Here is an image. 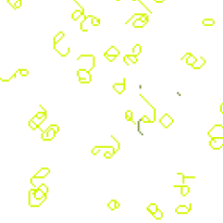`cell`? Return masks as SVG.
Instances as JSON below:
<instances>
[{
	"label": "cell",
	"mask_w": 223,
	"mask_h": 223,
	"mask_svg": "<svg viewBox=\"0 0 223 223\" xmlns=\"http://www.w3.org/2000/svg\"><path fill=\"white\" fill-rule=\"evenodd\" d=\"M125 119L127 121H132L133 120V112L131 111V110H127V111L125 112Z\"/></svg>",
	"instance_id": "obj_27"
},
{
	"label": "cell",
	"mask_w": 223,
	"mask_h": 223,
	"mask_svg": "<svg viewBox=\"0 0 223 223\" xmlns=\"http://www.w3.org/2000/svg\"><path fill=\"white\" fill-rule=\"evenodd\" d=\"M64 36H65V34L63 32H59L56 36L53 37V46H56V45H58V44L60 43V40H62L64 38Z\"/></svg>",
	"instance_id": "obj_15"
},
{
	"label": "cell",
	"mask_w": 223,
	"mask_h": 223,
	"mask_svg": "<svg viewBox=\"0 0 223 223\" xmlns=\"http://www.w3.org/2000/svg\"><path fill=\"white\" fill-rule=\"evenodd\" d=\"M143 122H154V121H152V120H150L148 117H146V115H145V117H143V118L138 121V125H139L141 123H143Z\"/></svg>",
	"instance_id": "obj_29"
},
{
	"label": "cell",
	"mask_w": 223,
	"mask_h": 223,
	"mask_svg": "<svg viewBox=\"0 0 223 223\" xmlns=\"http://www.w3.org/2000/svg\"><path fill=\"white\" fill-rule=\"evenodd\" d=\"M33 120L35 121V123L37 124L38 126H40V124L43 123L44 121L46 120V118H37V117H34V118H33Z\"/></svg>",
	"instance_id": "obj_26"
},
{
	"label": "cell",
	"mask_w": 223,
	"mask_h": 223,
	"mask_svg": "<svg viewBox=\"0 0 223 223\" xmlns=\"http://www.w3.org/2000/svg\"><path fill=\"white\" fill-rule=\"evenodd\" d=\"M154 217H155V219H157V220H161L162 218H163V213H162V211L161 210H157V212H156L155 214H152Z\"/></svg>",
	"instance_id": "obj_25"
},
{
	"label": "cell",
	"mask_w": 223,
	"mask_h": 223,
	"mask_svg": "<svg viewBox=\"0 0 223 223\" xmlns=\"http://www.w3.org/2000/svg\"><path fill=\"white\" fill-rule=\"evenodd\" d=\"M203 25H205V26H212V25H214V20L212 19H205L203 20Z\"/></svg>",
	"instance_id": "obj_21"
},
{
	"label": "cell",
	"mask_w": 223,
	"mask_h": 223,
	"mask_svg": "<svg viewBox=\"0 0 223 223\" xmlns=\"http://www.w3.org/2000/svg\"><path fill=\"white\" fill-rule=\"evenodd\" d=\"M132 1H136V0H132Z\"/></svg>",
	"instance_id": "obj_41"
},
{
	"label": "cell",
	"mask_w": 223,
	"mask_h": 223,
	"mask_svg": "<svg viewBox=\"0 0 223 223\" xmlns=\"http://www.w3.org/2000/svg\"><path fill=\"white\" fill-rule=\"evenodd\" d=\"M111 138H112V139H113V141H114V142H115V146H114V150H115V152H117V151H119V149H120V145H119V142H118V141H117V139H115V137L113 136V135H111Z\"/></svg>",
	"instance_id": "obj_31"
},
{
	"label": "cell",
	"mask_w": 223,
	"mask_h": 223,
	"mask_svg": "<svg viewBox=\"0 0 223 223\" xmlns=\"http://www.w3.org/2000/svg\"><path fill=\"white\" fill-rule=\"evenodd\" d=\"M113 89L115 90V93H118L119 95L124 93L125 90V79L123 80V83H117V84H113Z\"/></svg>",
	"instance_id": "obj_8"
},
{
	"label": "cell",
	"mask_w": 223,
	"mask_h": 223,
	"mask_svg": "<svg viewBox=\"0 0 223 223\" xmlns=\"http://www.w3.org/2000/svg\"><path fill=\"white\" fill-rule=\"evenodd\" d=\"M106 58H107V60H108L109 62H112V61H114V60H115V58H117V57L115 56H107Z\"/></svg>",
	"instance_id": "obj_35"
},
{
	"label": "cell",
	"mask_w": 223,
	"mask_h": 223,
	"mask_svg": "<svg viewBox=\"0 0 223 223\" xmlns=\"http://www.w3.org/2000/svg\"><path fill=\"white\" fill-rule=\"evenodd\" d=\"M158 209H159V208H158L157 204H150L148 207H147V210H148L149 212L151 213V214H155Z\"/></svg>",
	"instance_id": "obj_18"
},
{
	"label": "cell",
	"mask_w": 223,
	"mask_h": 223,
	"mask_svg": "<svg viewBox=\"0 0 223 223\" xmlns=\"http://www.w3.org/2000/svg\"><path fill=\"white\" fill-rule=\"evenodd\" d=\"M141 52H142V46H141L139 44H137V45H135V46L133 47L132 53L135 55V56H138V55H141Z\"/></svg>",
	"instance_id": "obj_17"
},
{
	"label": "cell",
	"mask_w": 223,
	"mask_h": 223,
	"mask_svg": "<svg viewBox=\"0 0 223 223\" xmlns=\"http://www.w3.org/2000/svg\"><path fill=\"white\" fill-rule=\"evenodd\" d=\"M28 196H30V198H28V204L31 207H39L40 205L43 204L44 201L46 200L47 197H45V198H42V199H38L35 197V195H34V189H31L30 193H28Z\"/></svg>",
	"instance_id": "obj_3"
},
{
	"label": "cell",
	"mask_w": 223,
	"mask_h": 223,
	"mask_svg": "<svg viewBox=\"0 0 223 223\" xmlns=\"http://www.w3.org/2000/svg\"><path fill=\"white\" fill-rule=\"evenodd\" d=\"M90 24L93 25V26H98L100 24V20L98 18H96V16H93L90 19Z\"/></svg>",
	"instance_id": "obj_23"
},
{
	"label": "cell",
	"mask_w": 223,
	"mask_h": 223,
	"mask_svg": "<svg viewBox=\"0 0 223 223\" xmlns=\"http://www.w3.org/2000/svg\"><path fill=\"white\" fill-rule=\"evenodd\" d=\"M42 138L44 141H47L48 138V134H47V131H43V134H42Z\"/></svg>",
	"instance_id": "obj_34"
},
{
	"label": "cell",
	"mask_w": 223,
	"mask_h": 223,
	"mask_svg": "<svg viewBox=\"0 0 223 223\" xmlns=\"http://www.w3.org/2000/svg\"><path fill=\"white\" fill-rule=\"evenodd\" d=\"M123 61H124V63H125L126 65H131V64H132V61L130 60V58H129V56H127V55H126V56H124Z\"/></svg>",
	"instance_id": "obj_32"
},
{
	"label": "cell",
	"mask_w": 223,
	"mask_h": 223,
	"mask_svg": "<svg viewBox=\"0 0 223 223\" xmlns=\"http://www.w3.org/2000/svg\"><path fill=\"white\" fill-rule=\"evenodd\" d=\"M83 15H84V8L81 9V10H76V11H74V12L72 13L71 18H72L73 21H77V20L80 19L81 16H83Z\"/></svg>",
	"instance_id": "obj_12"
},
{
	"label": "cell",
	"mask_w": 223,
	"mask_h": 223,
	"mask_svg": "<svg viewBox=\"0 0 223 223\" xmlns=\"http://www.w3.org/2000/svg\"><path fill=\"white\" fill-rule=\"evenodd\" d=\"M28 125H30V127H31L32 130H36V129H39V126H38L37 124L35 123V121L31 119L30 121H28Z\"/></svg>",
	"instance_id": "obj_24"
},
{
	"label": "cell",
	"mask_w": 223,
	"mask_h": 223,
	"mask_svg": "<svg viewBox=\"0 0 223 223\" xmlns=\"http://www.w3.org/2000/svg\"><path fill=\"white\" fill-rule=\"evenodd\" d=\"M174 187H180L181 188V195L183 197H185L186 195H188V193L191 191V188L185 184H181V185H174Z\"/></svg>",
	"instance_id": "obj_11"
},
{
	"label": "cell",
	"mask_w": 223,
	"mask_h": 223,
	"mask_svg": "<svg viewBox=\"0 0 223 223\" xmlns=\"http://www.w3.org/2000/svg\"><path fill=\"white\" fill-rule=\"evenodd\" d=\"M47 134H48V138H47V141H52L53 138H55V136H56V134H57V132L51 126H49L48 129H47Z\"/></svg>",
	"instance_id": "obj_16"
},
{
	"label": "cell",
	"mask_w": 223,
	"mask_h": 223,
	"mask_svg": "<svg viewBox=\"0 0 223 223\" xmlns=\"http://www.w3.org/2000/svg\"><path fill=\"white\" fill-rule=\"evenodd\" d=\"M77 77L80 83H90L92 81V75L89 73V71L86 69H80L77 70Z\"/></svg>",
	"instance_id": "obj_1"
},
{
	"label": "cell",
	"mask_w": 223,
	"mask_h": 223,
	"mask_svg": "<svg viewBox=\"0 0 223 223\" xmlns=\"http://www.w3.org/2000/svg\"><path fill=\"white\" fill-rule=\"evenodd\" d=\"M129 56V58H130V60L132 61V63H137V61H138V59H137V56H135V55H127Z\"/></svg>",
	"instance_id": "obj_30"
},
{
	"label": "cell",
	"mask_w": 223,
	"mask_h": 223,
	"mask_svg": "<svg viewBox=\"0 0 223 223\" xmlns=\"http://www.w3.org/2000/svg\"><path fill=\"white\" fill-rule=\"evenodd\" d=\"M107 56H115V57L120 56V50H119L115 46H111V47L105 52V57H107Z\"/></svg>",
	"instance_id": "obj_9"
},
{
	"label": "cell",
	"mask_w": 223,
	"mask_h": 223,
	"mask_svg": "<svg viewBox=\"0 0 223 223\" xmlns=\"http://www.w3.org/2000/svg\"><path fill=\"white\" fill-rule=\"evenodd\" d=\"M117 1H120V0H117Z\"/></svg>",
	"instance_id": "obj_42"
},
{
	"label": "cell",
	"mask_w": 223,
	"mask_h": 223,
	"mask_svg": "<svg viewBox=\"0 0 223 223\" xmlns=\"http://www.w3.org/2000/svg\"><path fill=\"white\" fill-rule=\"evenodd\" d=\"M118 208H120V204H119L118 201H117V209H118Z\"/></svg>",
	"instance_id": "obj_40"
},
{
	"label": "cell",
	"mask_w": 223,
	"mask_h": 223,
	"mask_svg": "<svg viewBox=\"0 0 223 223\" xmlns=\"http://www.w3.org/2000/svg\"><path fill=\"white\" fill-rule=\"evenodd\" d=\"M143 16H144V13H136V14H133V16L125 24H129V23H131V22H134L135 20H138V19H142Z\"/></svg>",
	"instance_id": "obj_19"
},
{
	"label": "cell",
	"mask_w": 223,
	"mask_h": 223,
	"mask_svg": "<svg viewBox=\"0 0 223 223\" xmlns=\"http://www.w3.org/2000/svg\"><path fill=\"white\" fill-rule=\"evenodd\" d=\"M205 64H206V60H205L203 57H200V58H197V60L192 65V68L195 69V70H198V69L203 68Z\"/></svg>",
	"instance_id": "obj_10"
},
{
	"label": "cell",
	"mask_w": 223,
	"mask_h": 223,
	"mask_svg": "<svg viewBox=\"0 0 223 223\" xmlns=\"http://www.w3.org/2000/svg\"><path fill=\"white\" fill-rule=\"evenodd\" d=\"M209 145L212 149L218 150V149L223 148V137H217V138H211Z\"/></svg>",
	"instance_id": "obj_4"
},
{
	"label": "cell",
	"mask_w": 223,
	"mask_h": 223,
	"mask_svg": "<svg viewBox=\"0 0 223 223\" xmlns=\"http://www.w3.org/2000/svg\"><path fill=\"white\" fill-rule=\"evenodd\" d=\"M160 124H161L163 127H166V129H168V127H170V125L173 123V119L171 118L169 114H164L163 117H162L161 119H160Z\"/></svg>",
	"instance_id": "obj_6"
},
{
	"label": "cell",
	"mask_w": 223,
	"mask_h": 223,
	"mask_svg": "<svg viewBox=\"0 0 223 223\" xmlns=\"http://www.w3.org/2000/svg\"><path fill=\"white\" fill-rule=\"evenodd\" d=\"M189 56H192V53H189V52H188V53H186V55H184V56L182 57L181 59H182V60H185V59H187V58H188V57H189Z\"/></svg>",
	"instance_id": "obj_36"
},
{
	"label": "cell",
	"mask_w": 223,
	"mask_h": 223,
	"mask_svg": "<svg viewBox=\"0 0 223 223\" xmlns=\"http://www.w3.org/2000/svg\"><path fill=\"white\" fill-rule=\"evenodd\" d=\"M154 1H155V2H157V3H162L164 0H154Z\"/></svg>",
	"instance_id": "obj_38"
},
{
	"label": "cell",
	"mask_w": 223,
	"mask_h": 223,
	"mask_svg": "<svg viewBox=\"0 0 223 223\" xmlns=\"http://www.w3.org/2000/svg\"><path fill=\"white\" fill-rule=\"evenodd\" d=\"M192 210V205H188V206H185V205H180L176 209H175V212L177 214H187L189 213V211Z\"/></svg>",
	"instance_id": "obj_5"
},
{
	"label": "cell",
	"mask_w": 223,
	"mask_h": 223,
	"mask_svg": "<svg viewBox=\"0 0 223 223\" xmlns=\"http://www.w3.org/2000/svg\"><path fill=\"white\" fill-rule=\"evenodd\" d=\"M196 60H197V58H195V57L193 56H189L187 59H186V63H187V65H189V67H192L193 64L196 62Z\"/></svg>",
	"instance_id": "obj_20"
},
{
	"label": "cell",
	"mask_w": 223,
	"mask_h": 223,
	"mask_svg": "<svg viewBox=\"0 0 223 223\" xmlns=\"http://www.w3.org/2000/svg\"><path fill=\"white\" fill-rule=\"evenodd\" d=\"M19 72H20V75H22V76H27V75L30 74V72H28L27 69H20Z\"/></svg>",
	"instance_id": "obj_28"
},
{
	"label": "cell",
	"mask_w": 223,
	"mask_h": 223,
	"mask_svg": "<svg viewBox=\"0 0 223 223\" xmlns=\"http://www.w3.org/2000/svg\"><path fill=\"white\" fill-rule=\"evenodd\" d=\"M49 173H50V170L48 168H42L37 173L34 175V177L35 179H45Z\"/></svg>",
	"instance_id": "obj_7"
},
{
	"label": "cell",
	"mask_w": 223,
	"mask_h": 223,
	"mask_svg": "<svg viewBox=\"0 0 223 223\" xmlns=\"http://www.w3.org/2000/svg\"><path fill=\"white\" fill-rule=\"evenodd\" d=\"M146 24H147L146 21H144L143 19H138V20H135L133 22V27H135V28H142Z\"/></svg>",
	"instance_id": "obj_13"
},
{
	"label": "cell",
	"mask_w": 223,
	"mask_h": 223,
	"mask_svg": "<svg viewBox=\"0 0 223 223\" xmlns=\"http://www.w3.org/2000/svg\"><path fill=\"white\" fill-rule=\"evenodd\" d=\"M38 187H39V188H40V189H42L44 193H46V194L48 193V186L46 185V184H42V185H39Z\"/></svg>",
	"instance_id": "obj_33"
},
{
	"label": "cell",
	"mask_w": 223,
	"mask_h": 223,
	"mask_svg": "<svg viewBox=\"0 0 223 223\" xmlns=\"http://www.w3.org/2000/svg\"><path fill=\"white\" fill-rule=\"evenodd\" d=\"M220 112H221V113H223V104H221V105H220Z\"/></svg>",
	"instance_id": "obj_39"
},
{
	"label": "cell",
	"mask_w": 223,
	"mask_h": 223,
	"mask_svg": "<svg viewBox=\"0 0 223 223\" xmlns=\"http://www.w3.org/2000/svg\"><path fill=\"white\" fill-rule=\"evenodd\" d=\"M208 136L210 137V138L223 137V125H221V124L214 125V126L208 132Z\"/></svg>",
	"instance_id": "obj_2"
},
{
	"label": "cell",
	"mask_w": 223,
	"mask_h": 223,
	"mask_svg": "<svg viewBox=\"0 0 223 223\" xmlns=\"http://www.w3.org/2000/svg\"><path fill=\"white\" fill-rule=\"evenodd\" d=\"M7 1L13 9H19L22 6V0H7Z\"/></svg>",
	"instance_id": "obj_14"
},
{
	"label": "cell",
	"mask_w": 223,
	"mask_h": 223,
	"mask_svg": "<svg viewBox=\"0 0 223 223\" xmlns=\"http://www.w3.org/2000/svg\"><path fill=\"white\" fill-rule=\"evenodd\" d=\"M108 207H109L110 210H115V209H117V200H114V199L110 200V201L108 203Z\"/></svg>",
	"instance_id": "obj_22"
},
{
	"label": "cell",
	"mask_w": 223,
	"mask_h": 223,
	"mask_svg": "<svg viewBox=\"0 0 223 223\" xmlns=\"http://www.w3.org/2000/svg\"><path fill=\"white\" fill-rule=\"evenodd\" d=\"M50 126H51V127H52V129H53V130L56 131L57 133H58V132H59V126H58V125H50Z\"/></svg>",
	"instance_id": "obj_37"
}]
</instances>
